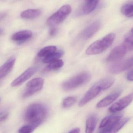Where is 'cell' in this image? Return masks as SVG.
Here are the masks:
<instances>
[{"label": "cell", "mask_w": 133, "mask_h": 133, "mask_svg": "<svg viewBox=\"0 0 133 133\" xmlns=\"http://www.w3.org/2000/svg\"><path fill=\"white\" fill-rule=\"evenodd\" d=\"M102 90L98 85L94 84L85 94L79 103L80 107H83L98 95Z\"/></svg>", "instance_id": "obj_9"}, {"label": "cell", "mask_w": 133, "mask_h": 133, "mask_svg": "<svg viewBox=\"0 0 133 133\" xmlns=\"http://www.w3.org/2000/svg\"><path fill=\"white\" fill-rule=\"evenodd\" d=\"M99 0H89L86 1L83 7V13L85 14H89L95 10L98 5Z\"/></svg>", "instance_id": "obj_18"}, {"label": "cell", "mask_w": 133, "mask_h": 133, "mask_svg": "<svg viewBox=\"0 0 133 133\" xmlns=\"http://www.w3.org/2000/svg\"><path fill=\"white\" fill-rule=\"evenodd\" d=\"M8 114H6L4 115H2L0 117V123L3 122L6 119L8 116Z\"/></svg>", "instance_id": "obj_30"}, {"label": "cell", "mask_w": 133, "mask_h": 133, "mask_svg": "<svg viewBox=\"0 0 133 133\" xmlns=\"http://www.w3.org/2000/svg\"><path fill=\"white\" fill-rule=\"evenodd\" d=\"M115 37L116 34L110 33L101 39L94 42L86 50V54L94 55L102 53L112 45Z\"/></svg>", "instance_id": "obj_2"}, {"label": "cell", "mask_w": 133, "mask_h": 133, "mask_svg": "<svg viewBox=\"0 0 133 133\" xmlns=\"http://www.w3.org/2000/svg\"><path fill=\"white\" fill-rule=\"evenodd\" d=\"M133 96L132 93L121 99L110 107L109 111L112 113H114L123 110L131 102Z\"/></svg>", "instance_id": "obj_8"}, {"label": "cell", "mask_w": 133, "mask_h": 133, "mask_svg": "<svg viewBox=\"0 0 133 133\" xmlns=\"http://www.w3.org/2000/svg\"><path fill=\"white\" fill-rule=\"evenodd\" d=\"M37 70V68L36 67H33L29 68L11 83V86L16 87L22 84L34 75Z\"/></svg>", "instance_id": "obj_10"}, {"label": "cell", "mask_w": 133, "mask_h": 133, "mask_svg": "<svg viewBox=\"0 0 133 133\" xmlns=\"http://www.w3.org/2000/svg\"><path fill=\"white\" fill-rule=\"evenodd\" d=\"M3 32V30L1 28H0V35H1Z\"/></svg>", "instance_id": "obj_32"}, {"label": "cell", "mask_w": 133, "mask_h": 133, "mask_svg": "<svg viewBox=\"0 0 133 133\" xmlns=\"http://www.w3.org/2000/svg\"><path fill=\"white\" fill-rule=\"evenodd\" d=\"M121 12L126 17H132L133 16V3H128L124 4L121 7Z\"/></svg>", "instance_id": "obj_22"}, {"label": "cell", "mask_w": 133, "mask_h": 133, "mask_svg": "<svg viewBox=\"0 0 133 133\" xmlns=\"http://www.w3.org/2000/svg\"><path fill=\"white\" fill-rule=\"evenodd\" d=\"M130 119V118L128 117H126L123 119L121 118L114 126L111 133H116L119 131L129 121Z\"/></svg>", "instance_id": "obj_24"}, {"label": "cell", "mask_w": 133, "mask_h": 133, "mask_svg": "<svg viewBox=\"0 0 133 133\" xmlns=\"http://www.w3.org/2000/svg\"><path fill=\"white\" fill-rule=\"evenodd\" d=\"M133 62L132 57L117 61L110 66L109 68V71L112 74L121 73L132 67Z\"/></svg>", "instance_id": "obj_6"}, {"label": "cell", "mask_w": 133, "mask_h": 133, "mask_svg": "<svg viewBox=\"0 0 133 133\" xmlns=\"http://www.w3.org/2000/svg\"><path fill=\"white\" fill-rule=\"evenodd\" d=\"M32 35V32L30 30H23L14 34L11 38L13 41L22 42L30 38Z\"/></svg>", "instance_id": "obj_13"}, {"label": "cell", "mask_w": 133, "mask_h": 133, "mask_svg": "<svg viewBox=\"0 0 133 133\" xmlns=\"http://www.w3.org/2000/svg\"><path fill=\"white\" fill-rule=\"evenodd\" d=\"M35 129L31 125H26L22 126L18 130V132L21 133H30L33 132Z\"/></svg>", "instance_id": "obj_27"}, {"label": "cell", "mask_w": 133, "mask_h": 133, "mask_svg": "<svg viewBox=\"0 0 133 133\" xmlns=\"http://www.w3.org/2000/svg\"><path fill=\"white\" fill-rule=\"evenodd\" d=\"M133 29L128 33L124 38L123 45L125 46L127 51H131L133 50Z\"/></svg>", "instance_id": "obj_21"}, {"label": "cell", "mask_w": 133, "mask_h": 133, "mask_svg": "<svg viewBox=\"0 0 133 133\" xmlns=\"http://www.w3.org/2000/svg\"><path fill=\"white\" fill-rule=\"evenodd\" d=\"M46 68L48 70H55L61 68L63 66L64 63L61 59H57L49 63Z\"/></svg>", "instance_id": "obj_25"}, {"label": "cell", "mask_w": 133, "mask_h": 133, "mask_svg": "<svg viewBox=\"0 0 133 133\" xmlns=\"http://www.w3.org/2000/svg\"><path fill=\"white\" fill-rule=\"evenodd\" d=\"M71 11V8L70 5L63 6L48 18L46 21L47 24L50 26L59 24L67 17Z\"/></svg>", "instance_id": "obj_4"}, {"label": "cell", "mask_w": 133, "mask_h": 133, "mask_svg": "<svg viewBox=\"0 0 133 133\" xmlns=\"http://www.w3.org/2000/svg\"><path fill=\"white\" fill-rule=\"evenodd\" d=\"M120 92H117L107 96L100 100L96 105L98 108L106 107L115 101L119 96Z\"/></svg>", "instance_id": "obj_14"}, {"label": "cell", "mask_w": 133, "mask_h": 133, "mask_svg": "<svg viewBox=\"0 0 133 133\" xmlns=\"http://www.w3.org/2000/svg\"><path fill=\"white\" fill-rule=\"evenodd\" d=\"M127 49L122 44L116 46L110 52L107 58V62L116 61L123 58L127 52Z\"/></svg>", "instance_id": "obj_11"}, {"label": "cell", "mask_w": 133, "mask_h": 133, "mask_svg": "<svg viewBox=\"0 0 133 133\" xmlns=\"http://www.w3.org/2000/svg\"><path fill=\"white\" fill-rule=\"evenodd\" d=\"M57 32V29L55 28H52L49 31V35L50 36H54Z\"/></svg>", "instance_id": "obj_29"}, {"label": "cell", "mask_w": 133, "mask_h": 133, "mask_svg": "<svg viewBox=\"0 0 133 133\" xmlns=\"http://www.w3.org/2000/svg\"><path fill=\"white\" fill-rule=\"evenodd\" d=\"M121 118V116H109L105 117L100 123L99 128L101 133H111L115 124Z\"/></svg>", "instance_id": "obj_7"}, {"label": "cell", "mask_w": 133, "mask_h": 133, "mask_svg": "<svg viewBox=\"0 0 133 133\" xmlns=\"http://www.w3.org/2000/svg\"><path fill=\"white\" fill-rule=\"evenodd\" d=\"M47 111L43 105L34 103L30 105L25 114V120L35 129L39 126L45 119Z\"/></svg>", "instance_id": "obj_1"}, {"label": "cell", "mask_w": 133, "mask_h": 133, "mask_svg": "<svg viewBox=\"0 0 133 133\" xmlns=\"http://www.w3.org/2000/svg\"><path fill=\"white\" fill-rule=\"evenodd\" d=\"M91 78V74L89 72H82L64 82L62 87L64 91H70L86 84Z\"/></svg>", "instance_id": "obj_3"}, {"label": "cell", "mask_w": 133, "mask_h": 133, "mask_svg": "<svg viewBox=\"0 0 133 133\" xmlns=\"http://www.w3.org/2000/svg\"><path fill=\"white\" fill-rule=\"evenodd\" d=\"M44 81L41 78H36L29 81L27 84V88L24 92L23 97H29L42 89Z\"/></svg>", "instance_id": "obj_5"}, {"label": "cell", "mask_w": 133, "mask_h": 133, "mask_svg": "<svg viewBox=\"0 0 133 133\" xmlns=\"http://www.w3.org/2000/svg\"><path fill=\"white\" fill-rule=\"evenodd\" d=\"M57 51V47L54 46H49L43 48L38 54L39 57H45Z\"/></svg>", "instance_id": "obj_23"}, {"label": "cell", "mask_w": 133, "mask_h": 133, "mask_svg": "<svg viewBox=\"0 0 133 133\" xmlns=\"http://www.w3.org/2000/svg\"><path fill=\"white\" fill-rule=\"evenodd\" d=\"M85 1H89V0H85Z\"/></svg>", "instance_id": "obj_34"}, {"label": "cell", "mask_w": 133, "mask_h": 133, "mask_svg": "<svg viewBox=\"0 0 133 133\" xmlns=\"http://www.w3.org/2000/svg\"><path fill=\"white\" fill-rule=\"evenodd\" d=\"M2 113L0 112V116H1V115H2Z\"/></svg>", "instance_id": "obj_33"}, {"label": "cell", "mask_w": 133, "mask_h": 133, "mask_svg": "<svg viewBox=\"0 0 133 133\" xmlns=\"http://www.w3.org/2000/svg\"><path fill=\"white\" fill-rule=\"evenodd\" d=\"M64 54V52L61 50L58 52H54L44 57L43 60V62L44 63H49L52 61L59 59Z\"/></svg>", "instance_id": "obj_20"}, {"label": "cell", "mask_w": 133, "mask_h": 133, "mask_svg": "<svg viewBox=\"0 0 133 133\" xmlns=\"http://www.w3.org/2000/svg\"><path fill=\"white\" fill-rule=\"evenodd\" d=\"M15 62V59H11L0 67V79L6 77L11 71Z\"/></svg>", "instance_id": "obj_15"}, {"label": "cell", "mask_w": 133, "mask_h": 133, "mask_svg": "<svg viewBox=\"0 0 133 133\" xmlns=\"http://www.w3.org/2000/svg\"><path fill=\"white\" fill-rule=\"evenodd\" d=\"M76 100V98L74 96H69L66 98L63 102V107L65 108L71 107L75 103Z\"/></svg>", "instance_id": "obj_26"}, {"label": "cell", "mask_w": 133, "mask_h": 133, "mask_svg": "<svg viewBox=\"0 0 133 133\" xmlns=\"http://www.w3.org/2000/svg\"><path fill=\"white\" fill-rule=\"evenodd\" d=\"M127 78L129 81H133V70H131L127 75Z\"/></svg>", "instance_id": "obj_28"}, {"label": "cell", "mask_w": 133, "mask_h": 133, "mask_svg": "<svg viewBox=\"0 0 133 133\" xmlns=\"http://www.w3.org/2000/svg\"><path fill=\"white\" fill-rule=\"evenodd\" d=\"M41 13V11L39 10L29 9L22 12L21 17L24 19H34L39 16Z\"/></svg>", "instance_id": "obj_17"}, {"label": "cell", "mask_w": 133, "mask_h": 133, "mask_svg": "<svg viewBox=\"0 0 133 133\" xmlns=\"http://www.w3.org/2000/svg\"><path fill=\"white\" fill-rule=\"evenodd\" d=\"M80 131V129H79V128H74V129H72V130H71L70 131H69V133H79Z\"/></svg>", "instance_id": "obj_31"}, {"label": "cell", "mask_w": 133, "mask_h": 133, "mask_svg": "<svg viewBox=\"0 0 133 133\" xmlns=\"http://www.w3.org/2000/svg\"><path fill=\"white\" fill-rule=\"evenodd\" d=\"M114 79L112 78L107 77L103 78L96 82L103 91L110 88L114 82Z\"/></svg>", "instance_id": "obj_19"}, {"label": "cell", "mask_w": 133, "mask_h": 133, "mask_svg": "<svg viewBox=\"0 0 133 133\" xmlns=\"http://www.w3.org/2000/svg\"><path fill=\"white\" fill-rule=\"evenodd\" d=\"M98 118L95 115H90L87 118L86 122L85 132L87 133H92L95 130L97 124Z\"/></svg>", "instance_id": "obj_16"}, {"label": "cell", "mask_w": 133, "mask_h": 133, "mask_svg": "<svg viewBox=\"0 0 133 133\" xmlns=\"http://www.w3.org/2000/svg\"><path fill=\"white\" fill-rule=\"evenodd\" d=\"M100 26L101 22L99 21H95L83 30L81 37L84 40L90 38L98 31Z\"/></svg>", "instance_id": "obj_12"}]
</instances>
